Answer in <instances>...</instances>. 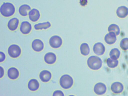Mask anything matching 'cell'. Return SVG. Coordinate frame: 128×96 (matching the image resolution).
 Masks as SVG:
<instances>
[{
    "label": "cell",
    "instance_id": "6da1fadb",
    "mask_svg": "<svg viewBox=\"0 0 128 96\" xmlns=\"http://www.w3.org/2000/svg\"><path fill=\"white\" fill-rule=\"evenodd\" d=\"M15 12L14 6L12 3L9 2H4L1 6L0 12L4 16L8 17L13 15Z\"/></svg>",
    "mask_w": 128,
    "mask_h": 96
},
{
    "label": "cell",
    "instance_id": "7a4b0ae2",
    "mask_svg": "<svg viewBox=\"0 0 128 96\" xmlns=\"http://www.w3.org/2000/svg\"><path fill=\"white\" fill-rule=\"evenodd\" d=\"M102 62L99 57L96 56L90 57L87 60L88 66L91 69L94 70H98L102 67Z\"/></svg>",
    "mask_w": 128,
    "mask_h": 96
},
{
    "label": "cell",
    "instance_id": "3957f363",
    "mask_svg": "<svg viewBox=\"0 0 128 96\" xmlns=\"http://www.w3.org/2000/svg\"><path fill=\"white\" fill-rule=\"evenodd\" d=\"M60 83L61 86L63 88L67 89L70 88L74 84L72 78L68 74H64L62 76Z\"/></svg>",
    "mask_w": 128,
    "mask_h": 96
},
{
    "label": "cell",
    "instance_id": "277c9868",
    "mask_svg": "<svg viewBox=\"0 0 128 96\" xmlns=\"http://www.w3.org/2000/svg\"><path fill=\"white\" fill-rule=\"evenodd\" d=\"M9 55L13 58H16L20 55L21 50L18 45L13 44L10 45L8 48V50Z\"/></svg>",
    "mask_w": 128,
    "mask_h": 96
},
{
    "label": "cell",
    "instance_id": "5b68a950",
    "mask_svg": "<svg viewBox=\"0 0 128 96\" xmlns=\"http://www.w3.org/2000/svg\"><path fill=\"white\" fill-rule=\"evenodd\" d=\"M49 44L52 48H60L62 44V40L58 36H54L50 39Z\"/></svg>",
    "mask_w": 128,
    "mask_h": 96
},
{
    "label": "cell",
    "instance_id": "8992f818",
    "mask_svg": "<svg viewBox=\"0 0 128 96\" xmlns=\"http://www.w3.org/2000/svg\"><path fill=\"white\" fill-rule=\"evenodd\" d=\"M107 88L106 85L102 82L96 84L94 86V91L95 93L98 95H102L106 92Z\"/></svg>",
    "mask_w": 128,
    "mask_h": 96
},
{
    "label": "cell",
    "instance_id": "52a82bcc",
    "mask_svg": "<svg viewBox=\"0 0 128 96\" xmlns=\"http://www.w3.org/2000/svg\"><path fill=\"white\" fill-rule=\"evenodd\" d=\"M93 51L98 56H101L104 53L105 47L104 44L100 42L95 44L93 47Z\"/></svg>",
    "mask_w": 128,
    "mask_h": 96
},
{
    "label": "cell",
    "instance_id": "ba28073f",
    "mask_svg": "<svg viewBox=\"0 0 128 96\" xmlns=\"http://www.w3.org/2000/svg\"><path fill=\"white\" fill-rule=\"evenodd\" d=\"M21 32L24 34H29L32 30L31 24L28 21H24L21 23L20 28Z\"/></svg>",
    "mask_w": 128,
    "mask_h": 96
},
{
    "label": "cell",
    "instance_id": "9c48e42d",
    "mask_svg": "<svg viewBox=\"0 0 128 96\" xmlns=\"http://www.w3.org/2000/svg\"><path fill=\"white\" fill-rule=\"evenodd\" d=\"M111 89L112 91L114 93L120 94L123 92L124 86L121 83L119 82H115L111 85Z\"/></svg>",
    "mask_w": 128,
    "mask_h": 96
},
{
    "label": "cell",
    "instance_id": "30bf717a",
    "mask_svg": "<svg viewBox=\"0 0 128 96\" xmlns=\"http://www.w3.org/2000/svg\"><path fill=\"white\" fill-rule=\"evenodd\" d=\"M32 47L33 50L35 51L40 52L44 49V44L41 40L39 39H36L32 42Z\"/></svg>",
    "mask_w": 128,
    "mask_h": 96
},
{
    "label": "cell",
    "instance_id": "8fae6325",
    "mask_svg": "<svg viewBox=\"0 0 128 96\" xmlns=\"http://www.w3.org/2000/svg\"><path fill=\"white\" fill-rule=\"evenodd\" d=\"M116 14L119 18H124L128 15V8L124 6L118 7L116 10Z\"/></svg>",
    "mask_w": 128,
    "mask_h": 96
},
{
    "label": "cell",
    "instance_id": "7c38bea8",
    "mask_svg": "<svg viewBox=\"0 0 128 96\" xmlns=\"http://www.w3.org/2000/svg\"><path fill=\"white\" fill-rule=\"evenodd\" d=\"M104 39L105 42L109 45L114 44L117 40L116 35L112 32H109L106 34L105 36Z\"/></svg>",
    "mask_w": 128,
    "mask_h": 96
},
{
    "label": "cell",
    "instance_id": "4fadbf2b",
    "mask_svg": "<svg viewBox=\"0 0 128 96\" xmlns=\"http://www.w3.org/2000/svg\"><path fill=\"white\" fill-rule=\"evenodd\" d=\"M28 15L30 20L34 22L38 21L40 16L39 11L35 8H33L29 12Z\"/></svg>",
    "mask_w": 128,
    "mask_h": 96
},
{
    "label": "cell",
    "instance_id": "5bb4252c",
    "mask_svg": "<svg viewBox=\"0 0 128 96\" xmlns=\"http://www.w3.org/2000/svg\"><path fill=\"white\" fill-rule=\"evenodd\" d=\"M44 60L47 64H52L55 63L56 60V56L54 53L50 52L46 54L44 56Z\"/></svg>",
    "mask_w": 128,
    "mask_h": 96
},
{
    "label": "cell",
    "instance_id": "9a60e30c",
    "mask_svg": "<svg viewBox=\"0 0 128 96\" xmlns=\"http://www.w3.org/2000/svg\"><path fill=\"white\" fill-rule=\"evenodd\" d=\"M52 76L51 72L49 71L44 70L42 71L40 74V78L41 81L44 82H48Z\"/></svg>",
    "mask_w": 128,
    "mask_h": 96
},
{
    "label": "cell",
    "instance_id": "2e32d148",
    "mask_svg": "<svg viewBox=\"0 0 128 96\" xmlns=\"http://www.w3.org/2000/svg\"><path fill=\"white\" fill-rule=\"evenodd\" d=\"M19 22V20L16 18H13L11 19L8 24V29L12 31L15 30L18 28Z\"/></svg>",
    "mask_w": 128,
    "mask_h": 96
},
{
    "label": "cell",
    "instance_id": "e0dca14e",
    "mask_svg": "<svg viewBox=\"0 0 128 96\" xmlns=\"http://www.w3.org/2000/svg\"><path fill=\"white\" fill-rule=\"evenodd\" d=\"M8 75L10 79L13 80H15L17 79L19 76V72L15 68H11L8 70Z\"/></svg>",
    "mask_w": 128,
    "mask_h": 96
},
{
    "label": "cell",
    "instance_id": "ac0fdd59",
    "mask_svg": "<svg viewBox=\"0 0 128 96\" xmlns=\"http://www.w3.org/2000/svg\"><path fill=\"white\" fill-rule=\"evenodd\" d=\"M40 87V84L36 79H33L30 80L28 84V88L32 91L37 90Z\"/></svg>",
    "mask_w": 128,
    "mask_h": 96
},
{
    "label": "cell",
    "instance_id": "d6986e66",
    "mask_svg": "<svg viewBox=\"0 0 128 96\" xmlns=\"http://www.w3.org/2000/svg\"><path fill=\"white\" fill-rule=\"evenodd\" d=\"M31 10L30 7L28 5L24 4L21 6L19 9V14L22 16H28V12Z\"/></svg>",
    "mask_w": 128,
    "mask_h": 96
},
{
    "label": "cell",
    "instance_id": "ffe728a7",
    "mask_svg": "<svg viewBox=\"0 0 128 96\" xmlns=\"http://www.w3.org/2000/svg\"><path fill=\"white\" fill-rule=\"evenodd\" d=\"M51 26V24L49 22L36 24L34 26L35 29L36 30H46Z\"/></svg>",
    "mask_w": 128,
    "mask_h": 96
},
{
    "label": "cell",
    "instance_id": "44dd1931",
    "mask_svg": "<svg viewBox=\"0 0 128 96\" xmlns=\"http://www.w3.org/2000/svg\"><path fill=\"white\" fill-rule=\"evenodd\" d=\"M108 30L109 32H114L116 36L119 35L120 33V29L119 26L116 24H112L108 26Z\"/></svg>",
    "mask_w": 128,
    "mask_h": 96
},
{
    "label": "cell",
    "instance_id": "7402d4cb",
    "mask_svg": "<svg viewBox=\"0 0 128 96\" xmlns=\"http://www.w3.org/2000/svg\"><path fill=\"white\" fill-rule=\"evenodd\" d=\"M81 54L84 56H87L90 52V49L88 44L86 43L82 44L80 46Z\"/></svg>",
    "mask_w": 128,
    "mask_h": 96
},
{
    "label": "cell",
    "instance_id": "603a6c76",
    "mask_svg": "<svg viewBox=\"0 0 128 96\" xmlns=\"http://www.w3.org/2000/svg\"><path fill=\"white\" fill-rule=\"evenodd\" d=\"M120 52L118 49L114 48L112 49L110 53V58L114 60H117L120 56Z\"/></svg>",
    "mask_w": 128,
    "mask_h": 96
},
{
    "label": "cell",
    "instance_id": "cb8c5ba5",
    "mask_svg": "<svg viewBox=\"0 0 128 96\" xmlns=\"http://www.w3.org/2000/svg\"><path fill=\"white\" fill-rule=\"evenodd\" d=\"M118 63V61L117 60H114L111 58H108L106 60L108 66L111 68H114L117 66Z\"/></svg>",
    "mask_w": 128,
    "mask_h": 96
},
{
    "label": "cell",
    "instance_id": "d4e9b609",
    "mask_svg": "<svg viewBox=\"0 0 128 96\" xmlns=\"http://www.w3.org/2000/svg\"><path fill=\"white\" fill-rule=\"evenodd\" d=\"M120 46L123 50H128V38H123L120 41Z\"/></svg>",
    "mask_w": 128,
    "mask_h": 96
},
{
    "label": "cell",
    "instance_id": "484cf974",
    "mask_svg": "<svg viewBox=\"0 0 128 96\" xmlns=\"http://www.w3.org/2000/svg\"><path fill=\"white\" fill-rule=\"evenodd\" d=\"M53 96H64L63 92L60 90H57L55 91L53 94Z\"/></svg>",
    "mask_w": 128,
    "mask_h": 96
},
{
    "label": "cell",
    "instance_id": "4316f807",
    "mask_svg": "<svg viewBox=\"0 0 128 96\" xmlns=\"http://www.w3.org/2000/svg\"><path fill=\"white\" fill-rule=\"evenodd\" d=\"M6 56L2 52H0V62H2L5 59Z\"/></svg>",
    "mask_w": 128,
    "mask_h": 96
},
{
    "label": "cell",
    "instance_id": "83f0119b",
    "mask_svg": "<svg viewBox=\"0 0 128 96\" xmlns=\"http://www.w3.org/2000/svg\"><path fill=\"white\" fill-rule=\"evenodd\" d=\"M80 4L82 6H86L88 3L87 0H80Z\"/></svg>",
    "mask_w": 128,
    "mask_h": 96
},
{
    "label": "cell",
    "instance_id": "f1b7e54d",
    "mask_svg": "<svg viewBox=\"0 0 128 96\" xmlns=\"http://www.w3.org/2000/svg\"><path fill=\"white\" fill-rule=\"evenodd\" d=\"M0 78H1L2 77L4 76V70L3 68L0 66Z\"/></svg>",
    "mask_w": 128,
    "mask_h": 96
},
{
    "label": "cell",
    "instance_id": "f546056e",
    "mask_svg": "<svg viewBox=\"0 0 128 96\" xmlns=\"http://www.w3.org/2000/svg\"><path fill=\"white\" fill-rule=\"evenodd\" d=\"M128 1V0H127Z\"/></svg>",
    "mask_w": 128,
    "mask_h": 96
}]
</instances>
